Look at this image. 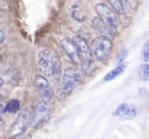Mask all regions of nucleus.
<instances>
[{
    "label": "nucleus",
    "instance_id": "11",
    "mask_svg": "<svg viewBox=\"0 0 149 139\" xmlns=\"http://www.w3.org/2000/svg\"><path fill=\"white\" fill-rule=\"evenodd\" d=\"M114 114L122 120H132L136 116L137 110L134 107L123 103L116 109Z\"/></svg>",
    "mask_w": 149,
    "mask_h": 139
},
{
    "label": "nucleus",
    "instance_id": "5",
    "mask_svg": "<svg viewBox=\"0 0 149 139\" xmlns=\"http://www.w3.org/2000/svg\"><path fill=\"white\" fill-rule=\"evenodd\" d=\"M53 110V106L47 101L39 102L33 111L31 120V125L33 128L41 127L49 118Z\"/></svg>",
    "mask_w": 149,
    "mask_h": 139
},
{
    "label": "nucleus",
    "instance_id": "7",
    "mask_svg": "<svg viewBox=\"0 0 149 139\" xmlns=\"http://www.w3.org/2000/svg\"><path fill=\"white\" fill-rule=\"evenodd\" d=\"M34 85L35 87L43 101L50 102L52 97H53V92L51 86L47 79V77L37 74L34 77Z\"/></svg>",
    "mask_w": 149,
    "mask_h": 139
},
{
    "label": "nucleus",
    "instance_id": "9",
    "mask_svg": "<svg viewBox=\"0 0 149 139\" xmlns=\"http://www.w3.org/2000/svg\"><path fill=\"white\" fill-rule=\"evenodd\" d=\"M60 44H61V47L62 48V49L68 55V56L71 59V61H73V62L77 63V64L80 63V60H79V56L77 54L76 45H74V43L73 42L72 40L64 38L61 41Z\"/></svg>",
    "mask_w": 149,
    "mask_h": 139
},
{
    "label": "nucleus",
    "instance_id": "18",
    "mask_svg": "<svg viewBox=\"0 0 149 139\" xmlns=\"http://www.w3.org/2000/svg\"><path fill=\"white\" fill-rule=\"evenodd\" d=\"M127 53H128V51H127V49L125 48H122L121 49V51L119 52V54H118V62H121L122 61H124V59L126 57V55H127Z\"/></svg>",
    "mask_w": 149,
    "mask_h": 139
},
{
    "label": "nucleus",
    "instance_id": "1",
    "mask_svg": "<svg viewBox=\"0 0 149 139\" xmlns=\"http://www.w3.org/2000/svg\"><path fill=\"white\" fill-rule=\"evenodd\" d=\"M38 63L45 77L54 78L61 73V62L57 54L51 49H43L38 55Z\"/></svg>",
    "mask_w": 149,
    "mask_h": 139
},
{
    "label": "nucleus",
    "instance_id": "13",
    "mask_svg": "<svg viewBox=\"0 0 149 139\" xmlns=\"http://www.w3.org/2000/svg\"><path fill=\"white\" fill-rule=\"evenodd\" d=\"M125 67L126 65L124 64V63H121V64H118L116 68H114L113 70H111V71L110 72H108L104 78V81L105 82H109L111 80H113L114 79L118 78L119 75H121L125 70Z\"/></svg>",
    "mask_w": 149,
    "mask_h": 139
},
{
    "label": "nucleus",
    "instance_id": "19",
    "mask_svg": "<svg viewBox=\"0 0 149 139\" xmlns=\"http://www.w3.org/2000/svg\"><path fill=\"white\" fill-rule=\"evenodd\" d=\"M6 101L5 100L4 98L0 96V114L6 113Z\"/></svg>",
    "mask_w": 149,
    "mask_h": 139
},
{
    "label": "nucleus",
    "instance_id": "16",
    "mask_svg": "<svg viewBox=\"0 0 149 139\" xmlns=\"http://www.w3.org/2000/svg\"><path fill=\"white\" fill-rule=\"evenodd\" d=\"M108 2L114 9V11L118 14H123L125 12V7L122 0H108Z\"/></svg>",
    "mask_w": 149,
    "mask_h": 139
},
{
    "label": "nucleus",
    "instance_id": "14",
    "mask_svg": "<svg viewBox=\"0 0 149 139\" xmlns=\"http://www.w3.org/2000/svg\"><path fill=\"white\" fill-rule=\"evenodd\" d=\"M20 109V102L19 100H11L6 102V113L15 114Z\"/></svg>",
    "mask_w": 149,
    "mask_h": 139
},
{
    "label": "nucleus",
    "instance_id": "2",
    "mask_svg": "<svg viewBox=\"0 0 149 139\" xmlns=\"http://www.w3.org/2000/svg\"><path fill=\"white\" fill-rule=\"evenodd\" d=\"M72 41L76 45L77 50L82 72L84 75L88 76L92 72L93 66L92 52L91 50V48L89 47L87 41L79 35L74 36Z\"/></svg>",
    "mask_w": 149,
    "mask_h": 139
},
{
    "label": "nucleus",
    "instance_id": "22",
    "mask_svg": "<svg viewBox=\"0 0 149 139\" xmlns=\"http://www.w3.org/2000/svg\"><path fill=\"white\" fill-rule=\"evenodd\" d=\"M3 84H4V80L2 79H0V87L3 86Z\"/></svg>",
    "mask_w": 149,
    "mask_h": 139
},
{
    "label": "nucleus",
    "instance_id": "17",
    "mask_svg": "<svg viewBox=\"0 0 149 139\" xmlns=\"http://www.w3.org/2000/svg\"><path fill=\"white\" fill-rule=\"evenodd\" d=\"M142 59L144 62H149V40L145 43L142 49Z\"/></svg>",
    "mask_w": 149,
    "mask_h": 139
},
{
    "label": "nucleus",
    "instance_id": "10",
    "mask_svg": "<svg viewBox=\"0 0 149 139\" xmlns=\"http://www.w3.org/2000/svg\"><path fill=\"white\" fill-rule=\"evenodd\" d=\"M68 11L71 17L77 21H84L86 20V13L82 5L77 0H72L68 5Z\"/></svg>",
    "mask_w": 149,
    "mask_h": 139
},
{
    "label": "nucleus",
    "instance_id": "3",
    "mask_svg": "<svg viewBox=\"0 0 149 139\" xmlns=\"http://www.w3.org/2000/svg\"><path fill=\"white\" fill-rule=\"evenodd\" d=\"M90 48L97 61L104 62L109 59L112 51L113 44L108 37L99 36L92 41Z\"/></svg>",
    "mask_w": 149,
    "mask_h": 139
},
{
    "label": "nucleus",
    "instance_id": "15",
    "mask_svg": "<svg viewBox=\"0 0 149 139\" xmlns=\"http://www.w3.org/2000/svg\"><path fill=\"white\" fill-rule=\"evenodd\" d=\"M139 76L142 81H149V63H144L139 70Z\"/></svg>",
    "mask_w": 149,
    "mask_h": 139
},
{
    "label": "nucleus",
    "instance_id": "20",
    "mask_svg": "<svg viewBox=\"0 0 149 139\" xmlns=\"http://www.w3.org/2000/svg\"><path fill=\"white\" fill-rule=\"evenodd\" d=\"M6 38V34H5V32L2 30V29H0V43H2L4 41Z\"/></svg>",
    "mask_w": 149,
    "mask_h": 139
},
{
    "label": "nucleus",
    "instance_id": "4",
    "mask_svg": "<svg viewBox=\"0 0 149 139\" xmlns=\"http://www.w3.org/2000/svg\"><path fill=\"white\" fill-rule=\"evenodd\" d=\"M80 81L81 76L77 70L74 68H67L64 71L60 87L61 94L63 96L69 94L79 85Z\"/></svg>",
    "mask_w": 149,
    "mask_h": 139
},
{
    "label": "nucleus",
    "instance_id": "6",
    "mask_svg": "<svg viewBox=\"0 0 149 139\" xmlns=\"http://www.w3.org/2000/svg\"><path fill=\"white\" fill-rule=\"evenodd\" d=\"M96 11L100 20L113 32L115 34L118 26V20L115 12L104 4H97L96 6Z\"/></svg>",
    "mask_w": 149,
    "mask_h": 139
},
{
    "label": "nucleus",
    "instance_id": "21",
    "mask_svg": "<svg viewBox=\"0 0 149 139\" xmlns=\"http://www.w3.org/2000/svg\"><path fill=\"white\" fill-rule=\"evenodd\" d=\"M4 127H5V124H4V121L0 117V131H2L4 129Z\"/></svg>",
    "mask_w": 149,
    "mask_h": 139
},
{
    "label": "nucleus",
    "instance_id": "12",
    "mask_svg": "<svg viewBox=\"0 0 149 139\" xmlns=\"http://www.w3.org/2000/svg\"><path fill=\"white\" fill-rule=\"evenodd\" d=\"M92 26L97 32H98L99 34H102V36H105V37L109 38V37H111L114 35L113 32L100 20L99 17L95 18L92 20Z\"/></svg>",
    "mask_w": 149,
    "mask_h": 139
},
{
    "label": "nucleus",
    "instance_id": "8",
    "mask_svg": "<svg viewBox=\"0 0 149 139\" xmlns=\"http://www.w3.org/2000/svg\"><path fill=\"white\" fill-rule=\"evenodd\" d=\"M29 124V115L26 112L21 113L12 125L9 130V136L19 137L25 134Z\"/></svg>",
    "mask_w": 149,
    "mask_h": 139
}]
</instances>
